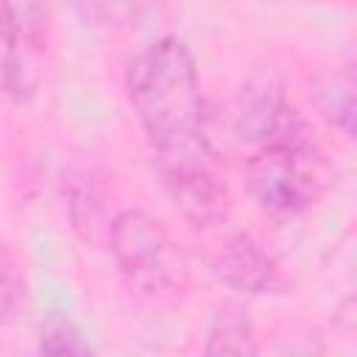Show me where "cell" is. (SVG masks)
<instances>
[{"label": "cell", "mask_w": 357, "mask_h": 357, "mask_svg": "<svg viewBox=\"0 0 357 357\" xmlns=\"http://www.w3.org/2000/svg\"><path fill=\"white\" fill-rule=\"evenodd\" d=\"M126 95L151 151L206 134L198 67L178 36H162L131 59Z\"/></svg>", "instance_id": "cell-1"}, {"label": "cell", "mask_w": 357, "mask_h": 357, "mask_svg": "<svg viewBox=\"0 0 357 357\" xmlns=\"http://www.w3.org/2000/svg\"><path fill=\"white\" fill-rule=\"evenodd\" d=\"M67 215L73 231L89 243V245H106L112 220L103 204V195L89 184V181H73L67 190Z\"/></svg>", "instance_id": "cell-10"}, {"label": "cell", "mask_w": 357, "mask_h": 357, "mask_svg": "<svg viewBox=\"0 0 357 357\" xmlns=\"http://www.w3.org/2000/svg\"><path fill=\"white\" fill-rule=\"evenodd\" d=\"M310 100L318 114L340 128L346 137H354V117H357V78L351 64L318 73L310 84Z\"/></svg>", "instance_id": "cell-8"}, {"label": "cell", "mask_w": 357, "mask_h": 357, "mask_svg": "<svg viewBox=\"0 0 357 357\" xmlns=\"http://www.w3.org/2000/svg\"><path fill=\"white\" fill-rule=\"evenodd\" d=\"M109 251L123 282L148 298H165L187 284V259L167 229L142 209H123L112 220Z\"/></svg>", "instance_id": "cell-4"}, {"label": "cell", "mask_w": 357, "mask_h": 357, "mask_svg": "<svg viewBox=\"0 0 357 357\" xmlns=\"http://www.w3.org/2000/svg\"><path fill=\"white\" fill-rule=\"evenodd\" d=\"M329 167L298 109L245 162V190L276 223L304 215L326 190Z\"/></svg>", "instance_id": "cell-2"}, {"label": "cell", "mask_w": 357, "mask_h": 357, "mask_svg": "<svg viewBox=\"0 0 357 357\" xmlns=\"http://www.w3.org/2000/svg\"><path fill=\"white\" fill-rule=\"evenodd\" d=\"M36 357H98V354L89 349L81 329L70 318L53 315L42 324Z\"/></svg>", "instance_id": "cell-11"}, {"label": "cell", "mask_w": 357, "mask_h": 357, "mask_svg": "<svg viewBox=\"0 0 357 357\" xmlns=\"http://www.w3.org/2000/svg\"><path fill=\"white\" fill-rule=\"evenodd\" d=\"M212 273L226 287H231L237 293H248V296L282 293L287 284L279 259L257 237H251L245 231H240L223 243V248L212 259Z\"/></svg>", "instance_id": "cell-6"}, {"label": "cell", "mask_w": 357, "mask_h": 357, "mask_svg": "<svg viewBox=\"0 0 357 357\" xmlns=\"http://www.w3.org/2000/svg\"><path fill=\"white\" fill-rule=\"evenodd\" d=\"M151 153L165 195L195 229H215L229 218V181L206 134Z\"/></svg>", "instance_id": "cell-3"}, {"label": "cell", "mask_w": 357, "mask_h": 357, "mask_svg": "<svg viewBox=\"0 0 357 357\" xmlns=\"http://www.w3.org/2000/svg\"><path fill=\"white\" fill-rule=\"evenodd\" d=\"M201 357H257V335L240 301H223L209 321Z\"/></svg>", "instance_id": "cell-9"}, {"label": "cell", "mask_w": 357, "mask_h": 357, "mask_svg": "<svg viewBox=\"0 0 357 357\" xmlns=\"http://www.w3.org/2000/svg\"><path fill=\"white\" fill-rule=\"evenodd\" d=\"M25 310V279L17 262L0 251V321H17Z\"/></svg>", "instance_id": "cell-12"}, {"label": "cell", "mask_w": 357, "mask_h": 357, "mask_svg": "<svg viewBox=\"0 0 357 357\" xmlns=\"http://www.w3.org/2000/svg\"><path fill=\"white\" fill-rule=\"evenodd\" d=\"M293 103L284 95V81L276 67L254 70L231 106V128L240 142L265 145L293 114Z\"/></svg>", "instance_id": "cell-5"}, {"label": "cell", "mask_w": 357, "mask_h": 357, "mask_svg": "<svg viewBox=\"0 0 357 357\" xmlns=\"http://www.w3.org/2000/svg\"><path fill=\"white\" fill-rule=\"evenodd\" d=\"M17 50H14V81L8 98L28 103L39 86L45 50H47V8L42 3H11Z\"/></svg>", "instance_id": "cell-7"}, {"label": "cell", "mask_w": 357, "mask_h": 357, "mask_svg": "<svg viewBox=\"0 0 357 357\" xmlns=\"http://www.w3.org/2000/svg\"><path fill=\"white\" fill-rule=\"evenodd\" d=\"M14 50H17V31H14V17H11V3H0V95L11 92Z\"/></svg>", "instance_id": "cell-13"}]
</instances>
